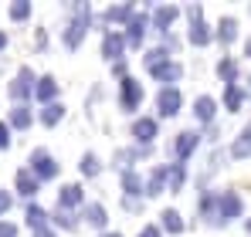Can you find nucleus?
<instances>
[{
  "label": "nucleus",
  "mask_w": 251,
  "mask_h": 237,
  "mask_svg": "<svg viewBox=\"0 0 251 237\" xmlns=\"http://www.w3.org/2000/svg\"><path fill=\"white\" fill-rule=\"evenodd\" d=\"M176 109H180V92H176V88H163V92H160V112H163V116H176Z\"/></svg>",
  "instance_id": "nucleus-1"
},
{
  "label": "nucleus",
  "mask_w": 251,
  "mask_h": 237,
  "mask_svg": "<svg viewBox=\"0 0 251 237\" xmlns=\"http://www.w3.org/2000/svg\"><path fill=\"white\" fill-rule=\"evenodd\" d=\"M217 213H221V220L238 217V213H241V200L234 197V193H224V197H221V210H217Z\"/></svg>",
  "instance_id": "nucleus-2"
},
{
  "label": "nucleus",
  "mask_w": 251,
  "mask_h": 237,
  "mask_svg": "<svg viewBox=\"0 0 251 237\" xmlns=\"http://www.w3.org/2000/svg\"><path fill=\"white\" fill-rule=\"evenodd\" d=\"M139 98H143V88H139L132 78H126L123 81V109H132Z\"/></svg>",
  "instance_id": "nucleus-3"
},
{
  "label": "nucleus",
  "mask_w": 251,
  "mask_h": 237,
  "mask_svg": "<svg viewBox=\"0 0 251 237\" xmlns=\"http://www.w3.org/2000/svg\"><path fill=\"white\" fill-rule=\"evenodd\" d=\"M34 169H38V176H54V163H51V156L44 149L34 153Z\"/></svg>",
  "instance_id": "nucleus-4"
},
{
  "label": "nucleus",
  "mask_w": 251,
  "mask_h": 237,
  "mask_svg": "<svg viewBox=\"0 0 251 237\" xmlns=\"http://www.w3.org/2000/svg\"><path fill=\"white\" fill-rule=\"evenodd\" d=\"M194 146H197V136H194V132H183V136L176 139V156L187 159L190 153H194Z\"/></svg>",
  "instance_id": "nucleus-5"
},
{
  "label": "nucleus",
  "mask_w": 251,
  "mask_h": 237,
  "mask_svg": "<svg viewBox=\"0 0 251 237\" xmlns=\"http://www.w3.org/2000/svg\"><path fill=\"white\" fill-rule=\"evenodd\" d=\"M132 132H136V139H143V142H150V139L156 136V125H153L150 118H139V122L132 125Z\"/></svg>",
  "instance_id": "nucleus-6"
},
{
  "label": "nucleus",
  "mask_w": 251,
  "mask_h": 237,
  "mask_svg": "<svg viewBox=\"0 0 251 237\" xmlns=\"http://www.w3.org/2000/svg\"><path fill=\"white\" fill-rule=\"evenodd\" d=\"M17 187H21V193H24V197L38 193V180H34V176H31L27 169H21V173H17Z\"/></svg>",
  "instance_id": "nucleus-7"
},
{
  "label": "nucleus",
  "mask_w": 251,
  "mask_h": 237,
  "mask_svg": "<svg viewBox=\"0 0 251 237\" xmlns=\"http://www.w3.org/2000/svg\"><path fill=\"white\" fill-rule=\"evenodd\" d=\"M231 153H234L238 159H241V156H251V129H245V132H241V139L234 142V149H231Z\"/></svg>",
  "instance_id": "nucleus-8"
},
{
  "label": "nucleus",
  "mask_w": 251,
  "mask_h": 237,
  "mask_svg": "<svg viewBox=\"0 0 251 237\" xmlns=\"http://www.w3.org/2000/svg\"><path fill=\"white\" fill-rule=\"evenodd\" d=\"M85 217H88V224H95V227H102V224H105V210H102L99 203H92V207L85 210Z\"/></svg>",
  "instance_id": "nucleus-9"
},
{
  "label": "nucleus",
  "mask_w": 251,
  "mask_h": 237,
  "mask_svg": "<svg viewBox=\"0 0 251 237\" xmlns=\"http://www.w3.org/2000/svg\"><path fill=\"white\" fill-rule=\"evenodd\" d=\"M27 78H31V71H21V78L10 85V95L14 98H21V95H27Z\"/></svg>",
  "instance_id": "nucleus-10"
},
{
  "label": "nucleus",
  "mask_w": 251,
  "mask_h": 237,
  "mask_svg": "<svg viewBox=\"0 0 251 237\" xmlns=\"http://www.w3.org/2000/svg\"><path fill=\"white\" fill-rule=\"evenodd\" d=\"M163 224H167V231H173V234H180V231H183V224H180V213H176V210H167V213H163Z\"/></svg>",
  "instance_id": "nucleus-11"
},
{
  "label": "nucleus",
  "mask_w": 251,
  "mask_h": 237,
  "mask_svg": "<svg viewBox=\"0 0 251 237\" xmlns=\"http://www.w3.org/2000/svg\"><path fill=\"white\" fill-rule=\"evenodd\" d=\"M82 31H85V21H75V24H72V31L65 34V44H68V47H75L78 38H82Z\"/></svg>",
  "instance_id": "nucleus-12"
},
{
  "label": "nucleus",
  "mask_w": 251,
  "mask_h": 237,
  "mask_svg": "<svg viewBox=\"0 0 251 237\" xmlns=\"http://www.w3.org/2000/svg\"><path fill=\"white\" fill-rule=\"evenodd\" d=\"M197 116L204 118V122L214 116V98H207V95H204V98H197Z\"/></svg>",
  "instance_id": "nucleus-13"
},
{
  "label": "nucleus",
  "mask_w": 251,
  "mask_h": 237,
  "mask_svg": "<svg viewBox=\"0 0 251 237\" xmlns=\"http://www.w3.org/2000/svg\"><path fill=\"white\" fill-rule=\"evenodd\" d=\"M102 47H105V58H119V51H123V41H119V38H112V34H109Z\"/></svg>",
  "instance_id": "nucleus-14"
},
{
  "label": "nucleus",
  "mask_w": 251,
  "mask_h": 237,
  "mask_svg": "<svg viewBox=\"0 0 251 237\" xmlns=\"http://www.w3.org/2000/svg\"><path fill=\"white\" fill-rule=\"evenodd\" d=\"M234 27H238V24H234V21H231V17H227V21H224V24H221V31H217V38L224 41V44H227V41H234Z\"/></svg>",
  "instance_id": "nucleus-15"
},
{
  "label": "nucleus",
  "mask_w": 251,
  "mask_h": 237,
  "mask_svg": "<svg viewBox=\"0 0 251 237\" xmlns=\"http://www.w3.org/2000/svg\"><path fill=\"white\" fill-rule=\"evenodd\" d=\"M82 200V190L78 187H65V193H61V203L65 207H72V203H78Z\"/></svg>",
  "instance_id": "nucleus-16"
},
{
  "label": "nucleus",
  "mask_w": 251,
  "mask_h": 237,
  "mask_svg": "<svg viewBox=\"0 0 251 237\" xmlns=\"http://www.w3.org/2000/svg\"><path fill=\"white\" fill-rule=\"evenodd\" d=\"M173 17H176V10H173V7H160V10H156V24H160V27H167Z\"/></svg>",
  "instance_id": "nucleus-17"
},
{
  "label": "nucleus",
  "mask_w": 251,
  "mask_h": 237,
  "mask_svg": "<svg viewBox=\"0 0 251 237\" xmlns=\"http://www.w3.org/2000/svg\"><path fill=\"white\" fill-rule=\"evenodd\" d=\"M61 116H65V109H61V105H48V112H44V125H54Z\"/></svg>",
  "instance_id": "nucleus-18"
},
{
  "label": "nucleus",
  "mask_w": 251,
  "mask_h": 237,
  "mask_svg": "<svg viewBox=\"0 0 251 237\" xmlns=\"http://www.w3.org/2000/svg\"><path fill=\"white\" fill-rule=\"evenodd\" d=\"M139 38H143V17L129 24V44H139Z\"/></svg>",
  "instance_id": "nucleus-19"
},
{
  "label": "nucleus",
  "mask_w": 251,
  "mask_h": 237,
  "mask_svg": "<svg viewBox=\"0 0 251 237\" xmlns=\"http://www.w3.org/2000/svg\"><path fill=\"white\" fill-rule=\"evenodd\" d=\"M38 95H41V98H51V95H54V78H41V85H38Z\"/></svg>",
  "instance_id": "nucleus-20"
},
{
  "label": "nucleus",
  "mask_w": 251,
  "mask_h": 237,
  "mask_svg": "<svg viewBox=\"0 0 251 237\" xmlns=\"http://www.w3.org/2000/svg\"><path fill=\"white\" fill-rule=\"evenodd\" d=\"M82 173L95 176V173H99V159H95V156H85V159H82Z\"/></svg>",
  "instance_id": "nucleus-21"
},
{
  "label": "nucleus",
  "mask_w": 251,
  "mask_h": 237,
  "mask_svg": "<svg viewBox=\"0 0 251 237\" xmlns=\"http://www.w3.org/2000/svg\"><path fill=\"white\" fill-rule=\"evenodd\" d=\"M14 125H21V129H24V125H27V122H31V116H27V109H14Z\"/></svg>",
  "instance_id": "nucleus-22"
},
{
  "label": "nucleus",
  "mask_w": 251,
  "mask_h": 237,
  "mask_svg": "<svg viewBox=\"0 0 251 237\" xmlns=\"http://www.w3.org/2000/svg\"><path fill=\"white\" fill-rule=\"evenodd\" d=\"M190 38L197 41V44H207V41H210V34H207V31H204V24H197V27L190 31Z\"/></svg>",
  "instance_id": "nucleus-23"
},
{
  "label": "nucleus",
  "mask_w": 251,
  "mask_h": 237,
  "mask_svg": "<svg viewBox=\"0 0 251 237\" xmlns=\"http://www.w3.org/2000/svg\"><path fill=\"white\" fill-rule=\"evenodd\" d=\"M123 183H126V190H129V193H139V180H136V173H126Z\"/></svg>",
  "instance_id": "nucleus-24"
},
{
  "label": "nucleus",
  "mask_w": 251,
  "mask_h": 237,
  "mask_svg": "<svg viewBox=\"0 0 251 237\" xmlns=\"http://www.w3.org/2000/svg\"><path fill=\"white\" fill-rule=\"evenodd\" d=\"M27 220H31L34 227H41V224H44V210H38V207H31V210H27Z\"/></svg>",
  "instance_id": "nucleus-25"
},
{
  "label": "nucleus",
  "mask_w": 251,
  "mask_h": 237,
  "mask_svg": "<svg viewBox=\"0 0 251 237\" xmlns=\"http://www.w3.org/2000/svg\"><path fill=\"white\" fill-rule=\"evenodd\" d=\"M27 10H31L27 3H14V7H10V17H17V21H21V17H27Z\"/></svg>",
  "instance_id": "nucleus-26"
},
{
  "label": "nucleus",
  "mask_w": 251,
  "mask_h": 237,
  "mask_svg": "<svg viewBox=\"0 0 251 237\" xmlns=\"http://www.w3.org/2000/svg\"><path fill=\"white\" fill-rule=\"evenodd\" d=\"M238 102H241V92L231 85V88H227V105H231V109H238Z\"/></svg>",
  "instance_id": "nucleus-27"
},
{
  "label": "nucleus",
  "mask_w": 251,
  "mask_h": 237,
  "mask_svg": "<svg viewBox=\"0 0 251 237\" xmlns=\"http://www.w3.org/2000/svg\"><path fill=\"white\" fill-rule=\"evenodd\" d=\"M14 234H17V231H14L10 224H0V237H14Z\"/></svg>",
  "instance_id": "nucleus-28"
},
{
  "label": "nucleus",
  "mask_w": 251,
  "mask_h": 237,
  "mask_svg": "<svg viewBox=\"0 0 251 237\" xmlns=\"http://www.w3.org/2000/svg\"><path fill=\"white\" fill-rule=\"evenodd\" d=\"M7 207H10V197H7V193H0V213H3Z\"/></svg>",
  "instance_id": "nucleus-29"
},
{
  "label": "nucleus",
  "mask_w": 251,
  "mask_h": 237,
  "mask_svg": "<svg viewBox=\"0 0 251 237\" xmlns=\"http://www.w3.org/2000/svg\"><path fill=\"white\" fill-rule=\"evenodd\" d=\"M7 142H10V136H7V129L0 125V146H7Z\"/></svg>",
  "instance_id": "nucleus-30"
},
{
  "label": "nucleus",
  "mask_w": 251,
  "mask_h": 237,
  "mask_svg": "<svg viewBox=\"0 0 251 237\" xmlns=\"http://www.w3.org/2000/svg\"><path fill=\"white\" fill-rule=\"evenodd\" d=\"M143 237H160V234H156L153 227H146V231H143Z\"/></svg>",
  "instance_id": "nucleus-31"
},
{
  "label": "nucleus",
  "mask_w": 251,
  "mask_h": 237,
  "mask_svg": "<svg viewBox=\"0 0 251 237\" xmlns=\"http://www.w3.org/2000/svg\"><path fill=\"white\" fill-rule=\"evenodd\" d=\"M38 237H51V234H48V231H38Z\"/></svg>",
  "instance_id": "nucleus-32"
},
{
  "label": "nucleus",
  "mask_w": 251,
  "mask_h": 237,
  "mask_svg": "<svg viewBox=\"0 0 251 237\" xmlns=\"http://www.w3.org/2000/svg\"><path fill=\"white\" fill-rule=\"evenodd\" d=\"M3 44H7V38H3V34H0V47H3Z\"/></svg>",
  "instance_id": "nucleus-33"
},
{
  "label": "nucleus",
  "mask_w": 251,
  "mask_h": 237,
  "mask_svg": "<svg viewBox=\"0 0 251 237\" xmlns=\"http://www.w3.org/2000/svg\"><path fill=\"white\" fill-rule=\"evenodd\" d=\"M105 237H119V234H105Z\"/></svg>",
  "instance_id": "nucleus-34"
},
{
  "label": "nucleus",
  "mask_w": 251,
  "mask_h": 237,
  "mask_svg": "<svg viewBox=\"0 0 251 237\" xmlns=\"http://www.w3.org/2000/svg\"><path fill=\"white\" fill-rule=\"evenodd\" d=\"M248 51H251V41H248Z\"/></svg>",
  "instance_id": "nucleus-35"
},
{
  "label": "nucleus",
  "mask_w": 251,
  "mask_h": 237,
  "mask_svg": "<svg viewBox=\"0 0 251 237\" xmlns=\"http://www.w3.org/2000/svg\"><path fill=\"white\" fill-rule=\"evenodd\" d=\"M248 231H251V224H248Z\"/></svg>",
  "instance_id": "nucleus-36"
}]
</instances>
